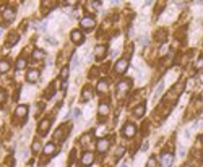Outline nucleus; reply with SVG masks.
I'll use <instances>...</instances> for the list:
<instances>
[{
	"mask_svg": "<svg viewBox=\"0 0 203 167\" xmlns=\"http://www.w3.org/2000/svg\"><path fill=\"white\" fill-rule=\"evenodd\" d=\"M167 54V47H161V50H159V55H166Z\"/></svg>",
	"mask_w": 203,
	"mask_h": 167,
	"instance_id": "nucleus-34",
	"label": "nucleus"
},
{
	"mask_svg": "<svg viewBox=\"0 0 203 167\" xmlns=\"http://www.w3.org/2000/svg\"><path fill=\"white\" fill-rule=\"evenodd\" d=\"M55 149H57V148H55L54 143H47V144L44 146V154H46V156H54V154H55Z\"/></svg>",
	"mask_w": 203,
	"mask_h": 167,
	"instance_id": "nucleus-19",
	"label": "nucleus"
},
{
	"mask_svg": "<svg viewBox=\"0 0 203 167\" xmlns=\"http://www.w3.org/2000/svg\"><path fill=\"white\" fill-rule=\"evenodd\" d=\"M80 109H75V118H80Z\"/></svg>",
	"mask_w": 203,
	"mask_h": 167,
	"instance_id": "nucleus-35",
	"label": "nucleus"
},
{
	"mask_svg": "<svg viewBox=\"0 0 203 167\" xmlns=\"http://www.w3.org/2000/svg\"><path fill=\"white\" fill-rule=\"evenodd\" d=\"M3 101H5V91H2V89H0V104H2Z\"/></svg>",
	"mask_w": 203,
	"mask_h": 167,
	"instance_id": "nucleus-32",
	"label": "nucleus"
},
{
	"mask_svg": "<svg viewBox=\"0 0 203 167\" xmlns=\"http://www.w3.org/2000/svg\"><path fill=\"white\" fill-rule=\"evenodd\" d=\"M26 67V59H23V57H20V59H18L16 60V70L18 71H20V70H23Z\"/></svg>",
	"mask_w": 203,
	"mask_h": 167,
	"instance_id": "nucleus-24",
	"label": "nucleus"
},
{
	"mask_svg": "<svg viewBox=\"0 0 203 167\" xmlns=\"http://www.w3.org/2000/svg\"><path fill=\"white\" fill-rule=\"evenodd\" d=\"M80 24H81L83 29L90 31V29H93V28L96 26V20H94L93 16H83V18H81V21H80Z\"/></svg>",
	"mask_w": 203,
	"mask_h": 167,
	"instance_id": "nucleus-2",
	"label": "nucleus"
},
{
	"mask_svg": "<svg viewBox=\"0 0 203 167\" xmlns=\"http://www.w3.org/2000/svg\"><path fill=\"white\" fill-rule=\"evenodd\" d=\"M10 70V62L8 60H0V73H7Z\"/></svg>",
	"mask_w": 203,
	"mask_h": 167,
	"instance_id": "nucleus-22",
	"label": "nucleus"
},
{
	"mask_svg": "<svg viewBox=\"0 0 203 167\" xmlns=\"http://www.w3.org/2000/svg\"><path fill=\"white\" fill-rule=\"evenodd\" d=\"M148 167H158V159L154 156H151L150 159H148V164H146Z\"/></svg>",
	"mask_w": 203,
	"mask_h": 167,
	"instance_id": "nucleus-25",
	"label": "nucleus"
},
{
	"mask_svg": "<svg viewBox=\"0 0 203 167\" xmlns=\"http://www.w3.org/2000/svg\"><path fill=\"white\" fill-rule=\"evenodd\" d=\"M106 54H107V47L106 45H98V47L94 49V57L96 60H102L106 57Z\"/></svg>",
	"mask_w": 203,
	"mask_h": 167,
	"instance_id": "nucleus-11",
	"label": "nucleus"
},
{
	"mask_svg": "<svg viewBox=\"0 0 203 167\" xmlns=\"http://www.w3.org/2000/svg\"><path fill=\"white\" fill-rule=\"evenodd\" d=\"M122 133H123L125 138H133L135 135H137V127H135L133 123H127V125L123 127Z\"/></svg>",
	"mask_w": 203,
	"mask_h": 167,
	"instance_id": "nucleus-8",
	"label": "nucleus"
},
{
	"mask_svg": "<svg viewBox=\"0 0 203 167\" xmlns=\"http://www.w3.org/2000/svg\"><path fill=\"white\" fill-rule=\"evenodd\" d=\"M60 78H62L63 81L69 78V67H63V68H62V71H60Z\"/></svg>",
	"mask_w": 203,
	"mask_h": 167,
	"instance_id": "nucleus-27",
	"label": "nucleus"
},
{
	"mask_svg": "<svg viewBox=\"0 0 203 167\" xmlns=\"http://www.w3.org/2000/svg\"><path fill=\"white\" fill-rule=\"evenodd\" d=\"M91 138H93V133H88V135H83L80 141H81L83 144H86V143H90V140H91Z\"/></svg>",
	"mask_w": 203,
	"mask_h": 167,
	"instance_id": "nucleus-28",
	"label": "nucleus"
},
{
	"mask_svg": "<svg viewBox=\"0 0 203 167\" xmlns=\"http://www.w3.org/2000/svg\"><path fill=\"white\" fill-rule=\"evenodd\" d=\"M129 89H130V81L129 80H123V81H120L119 85H117V94L122 97V96H125L129 92Z\"/></svg>",
	"mask_w": 203,
	"mask_h": 167,
	"instance_id": "nucleus-6",
	"label": "nucleus"
},
{
	"mask_svg": "<svg viewBox=\"0 0 203 167\" xmlns=\"http://www.w3.org/2000/svg\"><path fill=\"white\" fill-rule=\"evenodd\" d=\"M96 73H98V70H96V68H93V70L90 71V75H91V78H94V75H96Z\"/></svg>",
	"mask_w": 203,
	"mask_h": 167,
	"instance_id": "nucleus-36",
	"label": "nucleus"
},
{
	"mask_svg": "<svg viewBox=\"0 0 203 167\" xmlns=\"http://www.w3.org/2000/svg\"><path fill=\"white\" fill-rule=\"evenodd\" d=\"M54 92H55V83H51L49 88H47V91H46V97L51 99V97L54 96Z\"/></svg>",
	"mask_w": 203,
	"mask_h": 167,
	"instance_id": "nucleus-23",
	"label": "nucleus"
},
{
	"mask_svg": "<svg viewBox=\"0 0 203 167\" xmlns=\"http://www.w3.org/2000/svg\"><path fill=\"white\" fill-rule=\"evenodd\" d=\"M109 110H111V107H109L107 102H101L99 104V115L101 117H107L109 115Z\"/></svg>",
	"mask_w": 203,
	"mask_h": 167,
	"instance_id": "nucleus-15",
	"label": "nucleus"
},
{
	"mask_svg": "<svg viewBox=\"0 0 203 167\" xmlns=\"http://www.w3.org/2000/svg\"><path fill=\"white\" fill-rule=\"evenodd\" d=\"M96 89H98L99 92H107V89H109V83L106 81V80H99V81H98V86H96Z\"/></svg>",
	"mask_w": 203,
	"mask_h": 167,
	"instance_id": "nucleus-17",
	"label": "nucleus"
},
{
	"mask_svg": "<svg viewBox=\"0 0 203 167\" xmlns=\"http://www.w3.org/2000/svg\"><path fill=\"white\" fill-rule=\"evenodd\" d=\"M127 68H129V60H127V59H120V60H117V63H115V67H114L115 73H119V75L125 73V71H127Z\"/></svg>",
	"mask_w": 203,
	"mask_h": 167,
	"instance_id": "nucleus-4",
	"label": "nucleus"
},
{
	"mask_svg": "<svg viewBox=\"0 0 203 167\" xmlns=\"http://www.w3.org/2000/svg\"><path fill=\"white\" fill-rule=\"evenodd\" d=\"M69 132H70V127H69V125H62V127L54 133V140L62 143V141L65 140V138H67V135H69Z\"/></svg>",
	"mask_w": 203,
	"mask_h": 167,
	"instance_id": "nucleus-1",
	"label": "nucleus"
},
{
	"mask_svg": "<svg viewBox=\"0 0 203 167\" xmlns=\"http://www.w3.org/2000/svg\"><path fill=\"white\" fill-rule=\"evenodd\" d=\"M2 16H3L5 21H13L15 20V10L13 8H5L2 12Z\"/></svg>",
	"mask_w": 203,
	"mask_h": 167,
	"instance_id": "nucleus-13",
	"label": "nucleus"
},
{
	"mask_svg": "<svg viewBox=\"0 0 203 167\" xmlns=\"http://www.w3.org/2000/svg\"><path fill=\"white\" fill-rule=\"evenodd\" d=\"M123 153H125V148H117V151H115V157H122L123 156Z\"/></svg>",
	"mask_w": 203,
	"mask_h": 167,
	"instance_id": "nucleus-29",
	"label": "nucleus"
},
{
	"mask_svg": "<svg viewBox=\"0 0 203 167\" xmlns=\"http://www.w3.org/2000/svg\"><path fill=\"white\" fill-rule=\"evenodd\" d=\"M109 144H111V140H109V138H101V140L96 143V149H98L101 154H104L106 151L109 149Z\"/></svg>",
	"mask_w": 203,
	"mask_h": 167,
	"instance_id": "nucleus-5",
	"label": "nucleus"
},
{
	"mask_svg": "<svg viewBox=\"0 0 203 167\" xmlns=\"http://www.w3.org/2000/svg\"><path fill=\"white\" fill-rule=\"evenodd\" d=\"M80 162H81V165H83V167H90V165L94 162V154H93L91 151H85V153L81 154Z\"/></svg>",
	"mask_w": 203,
	"mask_h": 167,
	"instance_id": "nucleus-3",
	"label": "nucleus"
},
{
	"mask_svg": "<svg viewBox=\"0 0 203 167\" xmlns=\"http://www.w3.org/2000/svg\"><path fill=\"white\" fill-rule=\"evenodd\" d=\"M145 104H140V106H137L133 109V117H137V118H141L143 115H145Z\"/></svg>",
	"mask_w": 203,
	"mask_h": 167,
	"instance_id": "nucleus-16",
	"label": "nucleus"
},
{
	"mask_svg": "<svg viewBox=\"0 0 203 167\" xmlns=\"http://www.w3.org/2000/svg\"><path fill=\"white\" fill-rule=\"evenodd\" d=\"M174 162V154L172 153H162L161 154V167H171Z\"/></svg>",
	"mask_w": 203,
	"mask_h": 167,
	"instance_id": "nucleus-7",
	"label": "nucleus"
},
{
	"mask_svg": "<svg viewBox=\"0 0 203 167\" xmlns=\"http://www.w3.org/2000/svg\"><path fill=\"white\" fill-rule=\"evenodd\" d=\"M81 99H83V101H91V99H93V89H91L90 86H86V88L83 89Z\"/></svg>",
	"mask_w": 203,
	"mask_h": 167,
	"instance_id": "nucleus-18",
	"label": "nucleus"
},
{
	"mask_svg": "<svg viewBox=\"0 0 203 167\" xmlns=\"http://www.w3.org/2000/svg\"><path fill=\"white\" fill-rule=\"evenodd\" d=\"M18 34H10L8 36V39H7V42H5V47H13V45L18 42Z\"/></svg>",
	"mask_w": 203,
	"mask_h": 167,
	"instance_id": "nucleus-20",
	"label": "nucleus"
},
{
	"mask_svg": "<svg viewBox=\"0 0 203 167\" xmlns=\"http://www.w3.org/2000/svg\"><path fill=\"white\" fill-rule=\"evenodd\" d=\"M201 65H203V60H201V57H200V59L197 60V63H195V68H197V70H200V68H201Z\"/></svg>",
	"mask_w": 203,
	"mask_h": 167,
	"instance_id": "nucleus-30",
	"label": "nucleus"
},
{
	"mask_svg": "<svg viewBox=\"0 0 203 167\" xmlns=\"http://www.w3.org/2000/svg\"><path fill=\"white\" fill-rule=\"evenodd\" d=\"M7 164L10 165V167H15V161H13V157H12V156H10V157H8V159H7Z\"/></svg>",
	"mask_w": 203,
	"mask_h": 167,
	"instance_id": "nucleus-31",
	"label": "nucleus"
},
{
	"mask_svg": "<svg viewBox=\"0 0 203 167\" xmlns=\"http://www.w3.org/2000/svg\"><path fill=\"white\" fill-rule=\"evenodd\" d=\"M51 122H52L51 118H44V120H41V122H39V127H37V128H39V133H41V135H46L47 132H49Z\"/></svg>",
	"mask_w": 203,
	"mask_h": 167,
	"instance_id": "nucleus-10",
	"label": "nucleus"
},
{
	"mask_svg": "<svg viewBox=\"0 0 203 167\" xmlns=\"http://www.w3.org/2000/svg\"><path fill=\"white\" fill-rule=\"evenodd\" d=\"M156 36H158V38H156V39H159V41H162V39H164V38H162V36H166V33H162V31H159V33H158Z\"/></svg>",
	"mask_w": 203,
	"mask_h": 167,
	"instance_id": "nucleus-33",
	"label": "nucleus"
},
{
	"mask_svg": "<svg viewBox=\"0 0 203 167\" xmlns=\"http://www.w3.org/2000/svg\"><path fill=\"white\" fill-rule=\"evenodd\" d=\"M44 57H46V52H44V50H41V49L33 50V59H34V60H42Z\"/></svg>",
	"mask_w": 203,
	"mask_h": 167,
	"instance_id": "nucleus-21",
	"label": "nucleus"
},
{
	"mask_svg": "<svg viewBox=\"0 0 203 167\" xmlns=\"http://www.w3.org/2000/svg\"><path fill=\"white\" fill-rule=\"evenodd\" d=\"M39 80V70H30L26 73V81L28 83H36Z\"/></svg>",
	"mask_w": 203,
	"mask_h": 167,
	"instance_id": "nucleus-12",
	"label": "nucleus"
},
{
	"mask_svg": "<svg viewBox=\"0 0 203 167\" xmlns=\"http://www.w3.org/2000/svg\"><path fill=\"white\" fill-rule=\"evenodd\" d=\"M15 115L18 118H25L28 115V106H18L16 110H15Z\"/></svg>",
	"mask_w": 203,
	"mask_h": 167,
	"instance_id": "nucleus-14",
	"label": "nucleus"
},
{
	"mask_svg": "<svg viewBox=\"0 0 203 167\" xmlns=\"http://www.w3.org/2000/svg\"><path fill=\"white\" fill-rule=\"evenodd\" d=\"M184 167H192V165H189V164H187V165H184Z\"/></svg>",
	"mask_w": 203,
	"mask_h": 167,
	"instance_id": "nucleus-37",
	"label": "nucleus"
},
{
	"mask_svg": "<svg viewBox=\"0 0 203 167\" xmlns=\"http://www.w3.org/2000/svg\"><path fill=\"white\" fill-rule=\"evenodd\" d=\"M31 149H33V153H39V151L42 149V146H41V143H39V141H34V143H33V146H31Z\"/></svg>",
	"mask_w": 203,
	"mask_h": 167,
	"instance_id": "nucleus-26",
	"label": "nucleus"
},
{
	"mask_svg": "<svg viewBox=\"0 0 203 167\" xmlns=\"http://www.w3.org/2000/svg\"><path fill=\"white\" fill-rule=\"evenodd\" d=\"M70 38H72V42L73 44H81L83 41H85V36H83V33L81 31H78V29H75V31H72V34H70Z\"/></svg>",
	"mask_w": 203,
	"mask_h": 167,
	"instance_id": "nucleus-9",
	"label": "nucleus"
}]
</instances>
